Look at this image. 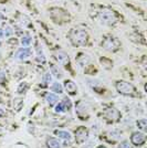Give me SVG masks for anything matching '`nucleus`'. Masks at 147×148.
Instances as JSON below:
<instances>
[{"label":"nucleus","instance_id":"nucleus-1","mask_svg":"<svg viewBox=\"0 0 147 148\" xmlns=\"http://www.w3.org/2000/svg\"><path fill=\"white\" fill-rule=\"evenodd\" d=\"M98 17L102 23L106 25H115L120 21V14L110 7H101L98 12Z\"/></svg>","mask_w":147,"mask_h":148},{"label":"nucleus","instance_id":"nucleus-2","mask_svg":"<svg viewBox=\"0 0 147 148\" xmlns=\"http://www.w3.org/2000/svg\"><path fill=\"white\" fill-rule=\"evenodd\" d=\"M69 39L74 47H85L89 42V33L85 29L73 28L69 32Z\"/></svg>","mask_w":147,"mask_h":148},{"label":"nucleus","instance_id":"nucleus-3","mask_svg":"<svg viewBox=\"0 0 147 148\" xmlns=\"http://www.w3.org/2000/svg\"><path fill=\"white\" fill-rule=\"evenodd\" d=\"M49 16L50 19L56 23V25H64L70 22L71 20V16L67 12L65 9L63 8H59V7H53L49 9Z\"/></svg>","mask_w":147,"mask_h":148},{"label":"nucleus","instance_id":"nucleus-4","mask_svg":"<svg viewBox=\"0 0 147 148\" xmlns=\"http://www.w3.org/2000/svg\"><path fill=\"white\" fill-rule=\"evenodd\" d=\"M101 45H102V48L105 51L114 53V52H116V51H118V50L121 49V45L122 44H121V41L116 37H114L112 34H106L102 39Z\"/></svg>","mask_w":147,"mask_h":148},{"label":"nucleus","instance_id":"nucleus-5","mask_svg":"<svg viewBox=\"0 0 147 148\" xmlns=\"http://www.w3.org/2000/svg\"><path fill=\"white\" fill-rule=\"evenodd\" d=\"M115 88L117 92L124 96H136L137 95V91L134 85L126 81H117L115 83Z\"/></svg>","mask_w":147,"mask_h":148},{"label":"nucleus","instance_id":"nucleus-6","mask_svg":"<svg viewBox=\"0 0 147 148\" xmlns=\"http://www.w3.org/2000/svg\"><path fill=\"white\" fill-rule=\"evenodd\" d=\"M103 116L109 123H116L121 119V113L115 107H107L103 112Z\"/></svg>","mask_w":147,"mask_h":148},{"label":"nucleus","instance_id":"nucleus-7","mask_svg":"<svg viewBox=\"0 0 147 148\" xmlns=\"http://www.w3.org/2000/svg\"><path fill=\"white\" fill-rule=\"evenodd\" d=\"M146 142V135L144 133H141V132H135L132 134V137H131V143L134 145V146H142L144 145Z\"/></svg>","mask_w":147,"mask_h":148},{"label":"nucleus","instance_id":"nucleus-8","mask_svg":"<svg viewBox=\"0 0 147 148\" xmlns=\"http://www.w3.org/2000/svg\"><path fill=\"white\" fill-rule=\"evenodd\" d=\"M76 114L81 119H87L89 117V110L84 102H79L76 104Z\"/></svg>","mask_w":147,"mask_h":148},{"label":"nucleus","instance_id":"nucleus-9","mask_svg":"<svg viewBox=\"0 0 147 148\" xmlns=\"http://www.w3.org/2000/svg\"><path fill=\"white\" fill-rule=\"evenodd\" d=\"M87 136H89V130H86L85 127L81 126L78 130H75V139L79 144L84 143L87 139Z\"/></svg>","mask_w":147,"mask_h":148},{"label":"nucleus","instance_id":"nucleus-10","mask_svg":"<svg viewBox=\"0 0 147 148\" xmlns=\"http://www.w3.org/2000/svg\"><path fill=\"white\" fill-rule=\"evenodd\" d=\"M54 56L56 59V61L59 62L63 66H69L70 65V58L65 52L63 51H56L54 53Z\"/></svg>","mask_w":147,"mask_h":148},{"label":"nucleus","instance_id":"nucleus-11","mask_svg":"<svg viewBox=\"0 0 147 148\" xmlns=\"http://www.w3.org/2000/svg\"><path fill=\"white\" fill-rule=\"evenodd\" d=\"M64 88L70 95H76L78 94V86L72 80H67L64 82Z\"/></svg>","mask_w":147,"mask_h":148},{"label":"nucleus","instance_id":"nucleus-12","mask_svg":"<svg viewBox=\"0 0 147 148\" xmlns=\"http://www.w3.org/2000/svg\"><path fill=\"white\" fill-rule=\"evenodd\" d=\"M17 59L18 60H21V61H23V60H27V59H29L31 56V50L29 48H22V49H20L17 52Z\"/></svg>","mask_w":147,"mask_h":148},{"label":"nucleus","instance_id":"nucleus-13","mask_svg":"<svg viewBox=\"0 0 147 148\" xmlns=\"http://www.w3.org/2000/svg\"><path fill=\"white\" fill-rule=\"evenodd\" d=\"M47 147L48 148H61V144H60V142H59L56 138L51 137V138H48V140H47Z\"/></svg>","mask_w":147,"mask_h":148},{"label":"nucleus","instance_id":"nucleus-14","mask_svg":"<svg viewBox=\"0 0 147 148\" xmlns=\"http://www.w3.org/2000/svg\"><path fill=\"white\" fill-rule=\"evenodd\" d=\"M55 135L59 136V138H62L64 140H71L72 139V136L69 132H65V130H55Z\"/></svg>","mask_w":147,"mask_h":148},{"label":"nucleus","instance_id":"nucleus-15","mask_svg":"<svg viewBox=\"0 0 147 148\" xmlns=\"http://www.w3.org/2000/svg\"><path fill=\"white\" fill-rule=\"evenodd\" d=\"M51 80H52V75L50 72H47V73L43 74V77H42V84L41 86L42 87H47L51 83Z\"/></svg>","mask_w":147,"mask_h":148},{"label":"nucleus","instance_id":"nucleus-16","mask_svg":"<svg viewBox=\"0 0 147 148\" xmlns=\"http://www.w3.org/2000/svg\"><path fill=\"white\" fill-rule=\"evenodd\" d=\"M45 99H47V103H48L50 106H53V105L58 102V96H56L55 94H53V93H49V94H47Z\"/></svg>","mask_w":147,"mask_h":148},{"label":"nucleus","instance_id":"nucleus-17","mask_svg":"<svg viewBox=\"0 0 147 148\" xmlns=\"http://www.w3.org/2000/svg\"><path fill=\"white\" fill-rule=\"evenodd\" d=\"M20 41H21V44H22L25 48H27V47H29L31 44V42H32V37H31L30 34H23Z\"/></svg>","mask_w":147,"mask_h":148},{"label":"nucleus","instance_id":"nucleus-18","mask_svg":"<svg viewBox=\"0 0 147 148\" xmlns=\"http://www.w3.org/2000/svg\"><path fill=\"white\" fill-rule=\"evenodd\" d=\"M76 61H78V63L80 64L81 66H84V65H86L87 63H89V61H90V59H89V56H86V54H83V53H80V56L76 59Z\"/></svg>","mask_w":147,"mask_h":148},{"label":"nucleus","instance_id":"nucleus-19","mask_svg":"<svg viewBox=\"0 0 147 148\" xmlns=\"http://www.w3.org/2000/svg\"><path fill=\"white\" fill-rule=\"evenodd\" d=\"M51 91L54 92L55 94H61V93H63V86H62L59 82H54L51 85Z\"/></svg>","mask_w":147,"mask_h":148},{"label":"nucleus","instance_id":"nucleus-20","mask_svg":"<svg viewBox=\"0 0 147 148\" xmlns=\"http://www.w3.org/2000/svg\"><path fill=\"white\" fill-rule=\"evenodd\" d=\"M37 61L39 62V63H42V64H44L45 61H47V60H45V56L43 54L42 49H41L40 47L37 48Z\"/></svg>","mask_w":147,"mask_h":148},{"label":"nucleus","instance_id":"nucleus-21","mask_svg":"<svg viewBox=\"0 0 147 148\" xmlns=\"http://www.w3.org/2000/svg\"><path fill=\"white\" fill-rule=\"evenodd\" d=\"M50 73L51 74H53L56 79H61L62 77V73H61V71L59 70V69H56L53 65V64H51L50 65Z\"/></svg>","mask_w":147,"mask_h":148},{"label":"nucleus","instance_id":"nucleus-22","mask_svg":"<svg viewBox=\"0 0 147 148\" xmlns=\"http://www.w3.org/2000/svg\"><path fill=\"white\" fill-rule=\"evenodd\" d=\"M136 125H137V127H138L141 130H143V132H146V130H147V121L145 119V118L138 119V121H137V123H136Z\"/></svg>","mask_w":147,"mask_h":148},{"label":"nucleus","instance_id":"nucleus-23","mask_svg":"<svg viewBox=\"0 0 147 148\" xmlns=\"http://www.w3.org/2000/svg\"><path fill=\"white\" fill-rule=\"evenodd\" d=\"M61 102H62V104L64 105L65 111H70V110L72 108V102H71V99H69V97H64Z\"/></svg>","mask_w":147,"mask_h":148},{"label":"nucleus","instance_id":"nucleus-24","mask_svg":"<svg viewBox=\"0 0 147 148\" xmlns=\"http://www.w3.org/2000/svg\"><path fill=\"white\" fill-rule=\"evenodd\" d=\"M28 87H29L28 83H27V82H23V83H21V84L18 86V90H17V91H18L19 94H23V93L27 92Z\"/></svg>","mask_w":147,"mask_h":148},{"label":"nucleus","instance_id":"nucleus-25","mask_svg":"<svg viewBox=\"0 0 147 148\" xmlns=\"http://www.w3.org/2000/svg\"><path fill=\"white\" fill-rule=\"evenodd\" d=\"M12 28L10 25H7L5 28V30H3V37H10V36H12Z\"/></svg>","mask_w":147,"mask_h":148},{"label":"nucleus","instance_id":"nucleus-26","mask_svg":"<svg viewBox=\"0 0 147 148\" xmlns=\"http://www.w3.org/2000/svg\"><path fill=\"white\" fill-rule=\"evenodd\" d=\"M13 104H18L17 106H13V107H14V110H16V111H20V110H21V107H22V105H23V102H22V99H14Z\"/></svg>","mask_w":147,"mask_h":148},{"label":"nucleus","instance_id":"nucleus-27","mask_svg":"<svg viewBox=\"0 0 147 148\" xmlns=\"http://www.w3.org/2000/svg\"><path fill=\"white\" fill-rule=\"evenodd\" d=\"M55 112L56 113H63V112H65L64 105L62 104V102H60L59 104H56V106H55Z\"/></svg>","mask_w":147,"mask_h":148},{"label":"nucleus","instance_id":"nucleus-28","mask_svg":"<svg viewBox=\"0 0 147 148\" xmlns=\"http://www.w3.org/2000/svg\"><path fill=\"white\" fill-rule=\"evenodd\" d=\"M118 148H133V146L131 145V143L128 140H124L118 145Z\"/></svg>","mask_w":147,"mask_h":148},{"label":"nucleus","instance_id":"nucleus-29","mask_svg":"<svg viewBox=\"0 0 147 148\" xmlns=\"http://www.w3.org/2000/svg\"><path fill=\"white\" fill-rule=\"evenodd\" d=\"M5 82H6V75L0 70V84H5Z\"/></svg>","mask_w":147,"mask_h":148},{"label":"nucleus","instance_id":"nucleus-30","mask_svg":"<svg viewBox=\"0 0 147 148\" xmlns=\"http://www.w3.org/2000/svg\"><path fill=\"white\" fill-rule=\"evenodd\" d=\"M3 116H6V113L2 108H0V117H3Z\"/></svg>","mask_w":147,"mask_h":148},{"label":"nucleus","instance_id":"nucleus-31","mask_svg":"<svg viewBox=\"0 0 147 148\" xmlns=\"http://www.w3.org/2000/svg\"><path fill=\"white\" fill-rule=\"evenodd\" d=\"M3 38V30L2 29H0V40Z\"/></svg>","mask_w":147,"mask_h":148},{"label":"nucleus","instance_id":"nucleus-32","mask_svg":"<svg viewBox=\"0 0 147 148\" xmlns=\"http://www.w3.org/2000/svg\"><path fill=\"white\" fill-rule=\"evenodd\" d=\"M98 148H107V147H105V146H103V145H101V146H98Z\"/></svg>","mask_w":147,"mask_h":148},{"label":"nucleus","instance_id":"nucleus-33","mask_svg":"<svg viewBox=\"0 0 147 148\" xmlns=\"http://www.w3.org/2000/svg\"><path fill=\"white\" fill-rule=\"evenodd\" d=\"M0 19H3V17H2V14L0 13Z\"/></svg>","mask_w":147,"mask_h":148},{"label":"nucleus","instance_id":"nucleus-34","mask_svg":"<svg viewBox=\"0 0 147 148\" xmlns=\"http://www.w3.org/2000/svg\"><path fill=\"white\" fill-rule=\"evenodd\" d=\"M0 47H1V44H0Z\"/></svg>","mask_w":147,"mask_h":148}]
</instances>
